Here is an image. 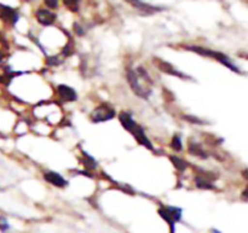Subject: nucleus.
Wrapping results in <instances>:
<instances>
[{
  "label": "nucleus",
  "mask_w": 248,
  "mask_h": 233,
  "mask_svg": "<svg viewBox=\"0 0 248 233\" xmlns=\"http://www.w3.org/2000/svg\"><path fill=\"white\" fill-rule=\"evenodd\" d=\"M0 17H1L4 21L11 22L12 24L16 23L17 19H18V14H17L16 10L11 9L10 6H5V5L0 4Z\"/></svg>",
  "instance_id": "obj_8"
},
{
  "label": "nucleus",
  "mask_w": 248,
  "mask_h": 233,
  "mask_svg": "<svg viewBox=\"0 0 248 233\" xmlns=\"http://www.w3.org/2000/svg\"><path fill=\"white\" fill-rule=\"evenodd\" d=\"M189 150H190V153H193L194 155H196V157H201L203 158V159L207 158V153H206L200 146L196 145V143H190V145H189Z\"/></svg>",
  "instance_id": "obj_13"
},
{
  "label": "nucleus",
  "mask_w": 248,
  "mask_h": 233,
  "mask_svg": "<svg viewBox=\"0 0 248 233\" xmlns=\"http://www.w3.org/2000/svg\"><path fill=\"white\" fill-rule=\"evenodd\" d=\"M127 80L130 83L131 89L135 91L137 96L140 99H148L152 94V79L149 74L143 67H138L137 69L127 70Z\"/></svg>",
  "instance_id": "obj_1"
},
{
  "label": "nucleus",
  "mask_w": 248,
  "mask_h": 233,
  "mask_svg": "<svg viewBox=\"0 0 248 233\" xmlns=\"http://www.w3.org/2000/svg\"><path fill=\"white\" fill-rule=\"evenodd\" d=\"M46 5H48V6H51V7H56L57 6V2H50V1H46Z\"/></svg>",
  "instance_id": "obj_16"
},
{
  "label": "nucleus",
  "mask_w": 248,
  "mask_h": 233,
  "mask_svg": "<svg viewBox=\"0 0 248 233\" xmlns=\"http://www.w3.org/2000/svg\"><path fill=\"white\" fill-rule=\"evenodd\" d=\"M57 92L60 95V97L64 101L68 102H73V101H77L78 99V95L75 92V90L73 87L68 86V85H58L57 86Z\"/></svg>",
  "instance_id": "obj_6"
},
{
  "label": "nucleus",
  "mask_w": 248,
  "mask_h": 233,
  "mask_svg": "<svg viewBox=\"0 0 248 233\" xmlns=\"http://www.w3.org/2000/svg\"><path fill=\"white\" fill-rule=\"evenodd\" d=\"M159 67H160L159 68L160 70H162V72L167 73V74L176 75V77H179V78L186 77V75H184L183 73L178 72V70H177L176 68H173V66H171V65H170V63H167V62H160Z\"/></svg>",
  "instance_id": "obj_12"
},
{
  "label": "nucleus",
  "mask_w": 248,
  "mask_h": 233,
  "mask_svg": "<svg viewBox=\"0 0 248 233\" xmlns=\"http://www.w3.org/2000/svg\"><path fill=\"white\" fill-rule=\"evenodd\" d=\"M114 116H115V109L107 106V104L98 106L91 113V119L92 121H94V123H101V121L110 120V119H113Z\"/></svg>",
  "instance_id": "obj_5"
},
{
  "label": "nucleus",
  "mask_w": 248,
  "mask_h": 233,
  "mask_svg": "<svg viewBox=\"0 0 248 233\" xmlns=\"http://www.w3.org/2000/svg\"><path fill=\"white\" fill-rule=\"evenodd\" d=\"M119 119H120V123L123 124L124 128H125L128 133H132L133 137L136 138V141H137L140 146H144L148 150H153L152 142L149 141L148 136L145 135L144 130L142 129V126L138 125V124L136 123L135 119L132 118V116H131L130 113L123 112V113H120V116H119Z\"/></svg>",
  "instance_id": "obj_2"
},
{
  "label": "nucleus",
  "mask_w": 248,
  "mask_h": 233,
  "mask_svg": "<svg viewBox=\"0 0 248 233\" xmlns=\"http://www.w3.org/2000/svg\"><path fill=\"white\" fill-rule=\"evenodd\" d=\"M131 4L133 5V6L138 7V9L140 10V11H143L144 14H155V12H159L160 7L157 6H153V5H149V4H145V2H138V1H135V2H131Z\"/></svg>",
  "instance_id": "obj_11"
},
{
  "label": "nucleus",
  "mask_w": 248,
  "mask_h": 233,
  "mask_svg": "<svg viewBox=\"0 0 248 233\" xmlns=\"http://www.w3.org/2000/svg\"><path fill=\"white\" fill-rule=\"evenodd\" d=\"M170 159H171V162L173 163V165L176 166V169H178L179 171H184V170L188 167V164H186V160L181 159L179 157H176V155H171V157H170Z\"/></svg>",
  "instance_id": "obj_14"
},
{
  "label": "nucleus",
  "mask_w": 248,
  "mask_h": 233,
  "mask_svg": "<svg viewBox=\"0 0 248 233\" xmlns=\"http://www.w3.org/2000/svg\"><path fill=\"white\" fill-rule=\"evenodd\" d=\"M159 215L169 223L171 233H174V231H176V223L182 218V209L177 208V206L162 205L159 209Z\"/></svg>",
  "instance_id": "obj_4"
},
{
  "label": "nucleus",
  "mask_w": 248,
  "mask_h": 233,
  "mask_svg": "<svg viewBox=\"0 0 248 233\" xmlns=\"http://www.w3.org/2000/svg\"><path fill=\"white\" fill-rule=\"evenodd\" d=\"M195 183L199 188L202 189H213L215 186H213V182L211 181L208 177H206L205 175H198L195 177Z\"/></svg>",
  "instance_id": "obj_10"
},
{
  "label": "nucleus",
  "mask_w": 248,
  "mask_h": 233,
  "mask_svg": "<svg viewBox=\"0 0 248 233\" xmlns=\"http://www.w3.org/2000/svg\"><path fill=\"white\" fill-rule=\"evenodd\" d=\"M35 15L39 23L44 24V26H50V24H52L56 19V15L53 14L52 11H50V10L39 9Z\"/></svg>",
  "instance_id": "obj_7"
},
{
  "label": "nucleus",
  "mask_w": 248,
  "mask_h": 233,
  "mask_svg": "<svg viewBox=\"0 0 248 233\" xmlns=\"http://www.w3.org/2000/svg\"><path fill=\"white\" fill-rule=\"evenodd\" d=\"M44 179H45L47 182H50L51 184L57 187H64L68 184V182L65 181L60 174H57V172L55 171H48L46 172V174H44Z\"/></svg>",
  "instance_id": "obj_9"
},
{
  "label": "nucleus",
  "mask_w": 248,
  "mask_h": 233,
  "mask_svg": "<svg viewBox=\"0 0 248 233\" xmlns=\"http://www.w3.org/2000/svg\"><path fill=\"white\" fill-rule=\"evenodd\" d=\"M172 148H173L174 150H177V152H179V150H182V140L181 137H179L178 135H174L173 138H172V143H171Z\"/></svg>",
  "instance_id": "obj_15"
},
{
  "label": "nucleus",
  "mask_w": 248,
  "mask_h": 233,
  "mask_svg": "<svg viewBox=\"0 0 248 233\" xmlns=\"http://www.w3.org/2000/svg\"><path fill=\"white\" fill-rule=\"evenodd\" d=\"M189 50L194 51V52L199 53V55H202V56H208V57H212L215 58V60L219 61L220 63H223L224 66H227L229 69L234 70V72L236 73H241V70L237 69L236 66L234 65V63L230 61V58L228 57L227 55H224V53L222 52H218V51H213L211 50V49H206V48H201V46H190L189 48Z\"/></svg>",
  "instance_id": "obj_3"
}]
</instances>
